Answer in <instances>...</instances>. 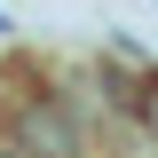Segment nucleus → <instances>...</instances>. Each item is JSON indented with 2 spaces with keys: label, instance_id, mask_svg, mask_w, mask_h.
Masks as SVG:
<instances>
[{
  "label": "nucleus",
  "instance_id": "1",
  "mask_svg": "<svg viewBox=\"0 0 158 158\" xmlns=\"http://www.w3.org/2000/svg\"><path fill=\"white\" fill-rule=\"evenodd\" d=\"M8 158H87V127L63 95H24L8 118Z\"/></svg>",
  "mask_w": 158,
  "mask_h": 158
}]
</instances>
